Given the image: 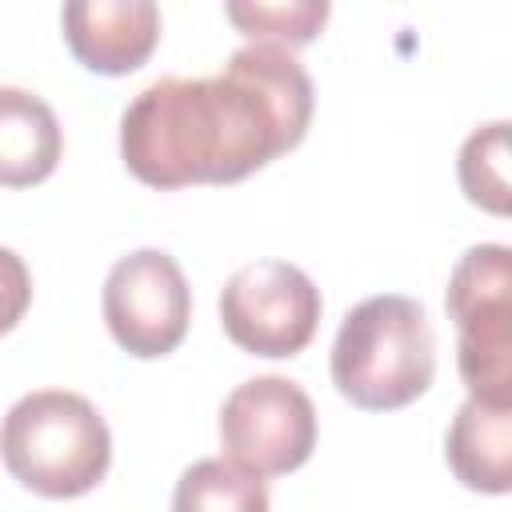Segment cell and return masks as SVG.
Returning <instances> with one entry per match:
<instances>
[{"mask_svg": "<svg viewBox=\"0 0 512 512\" xmlns=\"http://www.w3.org/2000/svg\"><path fill=\"white\" fill-rule=\"evenodd\" d=\"M312 108V76L292 48L252 40L216 76L152 80L120 116V160L156 192L236 184L292 152Z\"/></svg>", "mask_w": 512, "mask_h": 512, "instance_id": "1", "label": "cell"}, {"mask_svg": "<svg viewBox=\"0 0 512 512\" xmlns=\"http://www.w3.org/2000/svg\"><path fill=\"white\" fill-rule=\"evenodd\" d=\"M328 372L336 392L360 412L416 404L436 380V332L428 308L400 292L360 300L336 328Z\"/></svg>", "mask_w": 512, "mask_h": 512, "instance_id": "2", "label": "cell"}, {"mask_svg": "<svg viewBox=\"0 0 512 512\" xmlns=\"http://www.w3.org/2000/svg\"><path fill=\"white\" fill-rule=\"evenodd\" d=\"M8 476L48 500L92 492L112 464V432L96 404L68 388H36L0 420Z\"/></svg>", "mask_w": 512, "mask_h": 512, "instance_id": "3", "label": "cell"}, {"mask_svg": "<svg viewBox=\"0 0 512 512\" xmlns=\"http://www.w3.org/2000/svg\"><path fill=\"white\" fill-rule=\"evenodd\" d=\"M444 308L468 396L512 404V248L472 244L448 276Z\"/></svg>", "mask_w": 512, "mask_h": 512, "instance_id": "4", "label": "cell"}, {"mask_svg": "<svg viewBox=\"0 0 512 512\" xmlns=\"http://www.w3.org/2000/svg\"><path fill=\"white\" fill-rule=\"evenodd\" d=\"M320 288L288 260H252L236 268L220 292L224 336L264 360L300 356L320 328Z\"/></svg>", "mask_w": 512, "mask_h": 512, "instance_id": "5", "label": "cell"}, {"mask_svg": "<svg viewBox=\"0 0 512 512\" xmlns=\"http://www.w3.org/2000/svg\"><path fill=\"white\" fill-rule=\"evenodd\" d=\"M220 448L256 476H288L316 448V404L288 376H252L220 404Z\"/></svg>", "mask_w": 512, "mask_h": 512, "instance_id": "6", "label": "cell"}, {"mask_svg": "<svg viewBox=\"0 0 512 512\" xmlns=\"http://www.w3.org/2000/svg\"><path fill=\"white\" fill-rule=\"evenodd\" d=\"M100 308L112 340L128 356L160 360L188 336L192 288L176 256H168L164 248H136L108 268Z\"/></svg>", "mask_w": 512, "mask_h": 512, "instance_id": "7", "label": "cell"}, {"mask_svg": "<svg viewBox=\"0 0 512 512\" xmlns=\"http://www.w3.org/2000/svg\"><path fill=\"white\" fill-rule=\"evenodd\" d=\"M60 24L76 64L96 76H128L160 44L156 0H64Z\"/></svg>", "mask_w": 512, "mask_h": 512, "instance_id": "8", "label": "cell"}, {"mask_svg": "<svg viewBox=\"0 0 512 512\" xmlns=\"http://www.w3.org/2000/svg\"><path fill=\"white\" fill-rule=\"evenodd\" d=\"M444 460L468 492L504 496L512 488V404L468 396L448 424Z\"/></svg>", "mask_w": 512, "mask_h": 512, "instance_id": "9", "label": "cell"}, {"mask_svg": "<svg viewBox=\"0 0 512 512\" xmlns=\"http://www.w3.org/2000/svg\"><path fill=\"white\" fill-rule=\"evenodd\" d=\"M64 156V132L48 100L28 88H0V188L44 184Z\"/></svg>", "mask_w": 512, "mask_h": 512, "instance_id": "10", "label": "cell"}, {"mask_svg": "<svg viewBox=\"0 0 512 512\" xmlns=\"http://www.w3.org/2000/svg\"><path fill=\"white\" fill-rule=\"evenodd\" d=\"M268 504V480L228 456L188 464L172 492L176 512H264Z\"/></svg>", "mask_w": 512, "mask_h": 512, "instance_id": "11", "label": "cell"}, {"mask_svg": "<svg viewBox=\"0 0 512 512\" xmlns=\"http://www.w3.org/2000/svg\"><path fill=\"white\" fill-rule=\"evenodd\" d=\"M224 16L248 40L304 48L328 28L332 0H224Z\"/></svg>", "mask_w": 512, "mask_h": 512, "instance_id": "12", "label": "cell"}, {"mask_svg": "<svg viewBox=\"0 0 512 512\" xmlns=\"http://www.w3.org/2000/svg\"><path fill=\"white\" fill-rule=\"evenodd\" d=\"M456 176H460V192L468 196V204L492 212V216H508L512 212V184H508V120H492L484 128H476L456 156Z\"/></svg>", "mask_w": 512, "mask_h": 512, "instance_id": "13", "label": "cell"}, {"mask_svg": "<svg viewBox=\"0 0 512 512\" xmlns=\"http://www.w3.org/2000/svg\"><path fill=\"white\" fill-rule=\"evenodd\" d=\"M32 304V272L24 256L0 244V336L12 332Z\"/></svg>", "mask_w": 512, "mask_h": 512, "instance_id": "14", "label": "cell"}]
</instances>
